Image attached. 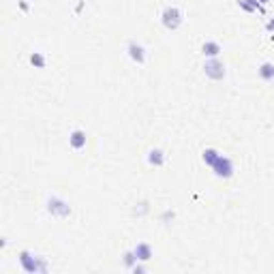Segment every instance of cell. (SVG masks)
<instances>
[{
	"instance_id": "cell-8",
	"label": "cell",
	"mask_w": 274,
	"mask_h": 274,
	"mask_svg": "<svg viewBox=\"0 0 274 274\" xmlns=\"http://www.w3.org/2000/svg\"><path fill=\"white\" fill-rule=\"evenodd\" d=\"M201 51H204V56H208V58H219L221 45L216 43V41H206V43L201 45Z\"/></svg>"
},
{
	"instance_id": "cell-1",
	"label": "cell",
	"mask_w": 274,
	"mask_h": 274,
	"mask_svg": "<svg viewBox=\"0 0 274 274\" xmlns=\"http://www.w3.org/2000/svg\"><path fill=\"white\" fill-rule=\"evenodd\" d=\"M19 263H22V270L28 274H37V272H48V263L43 257L32 255L30 251H22L19 253Z\"/></svg>"
},
{
	"instance_id": "cell-6",
	"label": "cell",
	"mask_w": 274,
	"mask_h": 274,
	"mask_svg": "<svg viewBox=\"0 0 274 274\" xmlns=\"http://www.w3.org/2000/svg\"><path fill=\"white\" fill-rule=\"evenodd\" d=\"M127 49H129V56H131L133 63H137V64L146 63V49H144L142 43H137V41H129Z\"/></svg>"
},
{
	"instance_id": "cell-14",
	"label": "cell",
	"mask_w": 274,
	"mask_h": 274,
	"mask_svg": "<svg viewBox=\"0 0 274 274\" xmlns=\"http://www.w3.org/2000/svg\"><path fill=\"white\" fill-rule=\"evenodd\" d=\"M122 261H125V266L129 268V270H133V268H135V263H137L139 259H137L135 251H129V253H125V259H122Z\"/></svg>"
},
{
	"instance_id": "cell-7",
	"label": "cell",
	"mask_w": 274,
	"mask_h": 274,
	"mask_svg": "<svg viewBox=\"0 0 274 274\" xmlns=\"http://www.w3.org/2000/svg\"><path fill=\"white\" fill-rule=\"evenodd\" d=\"M69 144L73 150H84L86 148V133L81 131V129H75L69 135Z\"/></svg>"
},
{
	"instance_id": "cell-2",
	"label": "cell",
	"mask_w": 274,
	"mask_h": 274,
	"mask_svg": "<svg viewBox=\"0 0 274 274\" xmlns=\"http://www.w3.org/2000/svg\"><path fill=\"white\" fill-rule=\"evenodd\" d=\"M210 167H212V172L219 176V178H225L227 180V178H231V176H234V163H231V159L225 157V154H219Z\"/></svg>"
},
{
	"instance_id": "cell-11",
	"label": "cell",
	"mask_w": 274,
	"mask_h": 274,
	"mask_svg": "<svg viewBox=\"0 0 274 274\" xmlns=\"http://www.w3.org/2000/svg\"><path fill=\"white\" fill-rule=\"evenodd\" d=\"M238 7L244 9V11H249V13H253V11L263 13V11H266V9H263V4L257 2V0H238Z\"/></svg>"
},
{
	"instance_id": "cell-5",
	"label": "cell",
	"mask_w": 274,
	"mask_h": 274,
	"mask_svg": "<svg viewBox=\"0 0 274 274\" xmlns=\"http://www.w3.org/2000/svg\"><path fill=\"white\" fill-rule=\"evenodd\" d=\"M48 210H49L54 216H63V219L71 214V206L66 204L64 199H60V197H51L49 204H48Z\"/></svg>"
},
{
	"instance_id": "cell-4",
	"label": "cell",
	"mask_w": 274,
	"mask_h": 274,
	"mask_svg": "<svg viewBox=\"0 0 274 274\" xmlns=\"http://www.w3.org/2000/svg\"><path fill=\"white\" fill-rule=\"evenodd\" d=\"M204 73L208 75L210 80L219 81V80H223L225 77V64L221 63L219 58H208L206 60V64H204Z\"/></svg>"
},
{
	"instance_id": "cell-17",
	"label": "cell",
	"mask_w": 274,
	"mask_h": 274,
	"mask_svg": "<svg viewBox=\"0 0 274 274\" xmlns=\"http://www.w3.org/2000/svg\"><path fill=\"white\" fill-rule=\"evenodd\" d=\"M257 2H261V4H268V2H270V0H257Z\"/></svg>"
},
{
	"instance_id": "cell-9",
	"label": "cell",
	"mask_w": 274,
	"mask_h": 274,
	"mask_svg": "<svg viewBox=\"0 0 274 274\" xmlns=\"http://www.w3.org/2000/svg\"><path fill=\"white\" fill-rule=\"evenodd\" d=\"M148 163L154 165V167H163V163H165V152H163L161 148L150 150V152H148Z\"/></svg>"
},
{
	"instance_id": "cell-13",
	"label": "cell",
	"mask_w": 274,
	"mask_h": 274,
	"mask_svg": "<svg viewBox=\"0 0 274 274\" xmlns=\"http://www.w3.org/2000/svg\"><path fill=\"white\" fill-rule=\"evenodd\" d=\"M30 64L37 66V69H43V66H45V56L41 54V51H34V54H30Z\"/></svg>"
},
{
	"instance_id": "cell-10",
	"label": "cell",
	"mask_w": 274,
	"mask_h": 274,
	"mask_svg": "<svg viewBox=\"0 0 274 274\" xmlns=\"http://www.w3.org/2000/svg\"><path fill=\"white\" fill-rule=\"evenodd\" d=\"M133 251H135V255H137L139 261H150V259H152V249H150V244H146V242L137 244Z\"/></svg>"
},
{
	"instance_id": "cell-3",
	"label": "cell",
	"mask_w": 274,
	"mask_h": 274,
	"mask_svg": "<svg viewBox=\"0 0 274 274\" xmlns=\"http://www.w3.org/2000/svg\"><path fill=\"white\" fill-rule=\"evenodd\" d=\"M161 22L167 30H176L180 24H182V13H180L178 7H165L161 13Z\"/></svg>"
},
{
	"instance_id": "cell-12",
	"label": "cell",
	"mask_w": 274,
	"mask_h": 274,
	"mask_svg": "<svg viewBox=\"0 0 274 274\" xmlns=\"http://www.w3.org/2000/svg\"><path fill=\"white\" fill-rule=\"evenodd\" d=\"M259 77L263 81H272L274 80V64L272 63H263L259 66Z\"/></svg>"
},
{
	"instance_id": "cell-16",
	"label": "cell",
	"mask_w": 274,
	"mask_h": 274,
	"mask_svg": "<svg viewBox=\"0 0 274 274\" xmlns=\"http://www.w3.org/2000/svg\"><path fill=\"white\" fill-rule=\"evenodd\" d=\"M266 28H268V30H274V17H272V19H270V22H268V24H266Z\"/></svg>"
},
{
	"instance_id": "cell-15",
	"label": "cell",
	"mask_w": 274,
	"mask_h": 274,
	"mask_svg": "<svg viewBox=\"0 0 274 274\" xmlns=\"http://www.w3.org/2000/svg\"><path fill=\"white\" fill-rule=\"evenodd\" d=\"M169 219H174V212H169V210H167V212H165V214L161 216V221H169Z\"/></svg>"
}]
</instances>
